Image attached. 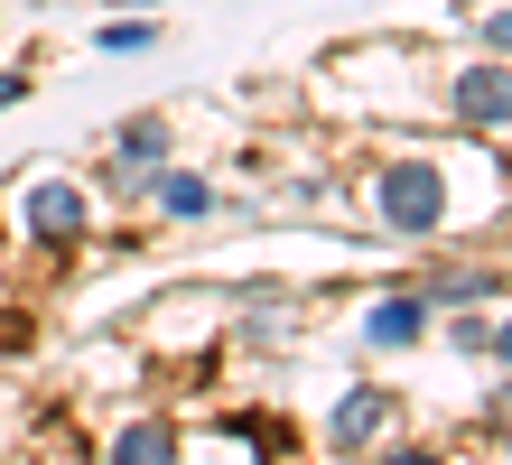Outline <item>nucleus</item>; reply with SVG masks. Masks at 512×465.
<instances>
[{"instance_id": "nucleus-10", "label": "nucleus", "mask_w": 512, "mask_h": 465, "mask_svg": "<svg viewBox=\"0 0 512 465\" xmlns=\"http://www.w3.org/2000/svg\"><path fill=\"white\" fill-rule=\"evenodd\" d=\"M429 298H494V270H438Z\"/></svg>"}, {"instance_id": "nucleus-1", "label": "nucleus", "mask_w": 512, "mask_h": 465, "mask_svg": "<svg viewBox=\"0 0 512 465\" xmlns=\"http://www.w3.org/2000/svg\"><path fill=\"white\" fill-rule=\"evenodd\" d=\"M438 214H447V186H438L429 159H401L382 177V224L391 233H438Z\"/></svg>"}, {"instance_id": "nucleus-11", "label": "nucleus", "mask_w": 512, "mask_h": 465, "mask_svg": "<svg viewBox=\"0 0 512 465\" xmlns=\"http://www.w3.org/2000/svg\"><path fill=\"white\" fill-rule=\"evenodd\" d=\"M457 354H485V363H494V354H503V326H494V317H466V326H457Z\"/></svg>"}, {"instance_id": "nucleus-7", "label": "nucleus", "mask_w": 512, "mask_h": 465, "mask_svg": "<svg viewBox=\"0 0 512 465\" xmlns=\"http://www.w3.org/2000/svg\"><path fill=\"white\" fill-rule=\"evenodd\" d=\"M168 419H140V428H122V447H112V456H122V465H168Z\"/></svg>"}, {"instance_id": "nucleus-9", "label": "nucleus", "mask_w": 512, "mask_h": 465, "mask_svg": "<svg viewBox=\"0 0 512 465\" xmlns=\"http://www.w3.org/2000/svg\"><path fill=\"white\" fill-rule=\"evenodd\" d=\"M159 149H168V121H131L122 131V168H149Z\"/></svg>"}, {"instance_id": "nucleus-4", "label": "nucleus", "mask_w": 512, "mask_h": 465, "mask_svg": "<svg viewBox=\"0 0 512 465\" xmlns=\"http://www.w3.org/2000/svg\"><path fill=\"white\" fill-rule=\"evenodd\" d=\"M419 326H429V307H419V298H382L373 317H364L373 345H419Z\"/></svg>"}, {"instance_id": "nucleus-12", "label": "nucleus", "mask_w": 512, "mask_h": 465, "mask_svg": "<svg viewBox=\"0 0 512 465\" xmlns=\"http://www.w3.org/2000/svg\"><path fill=\"white\" fill-rule=\"evenodd\" d=\"M19 93H28V75H0V112H10V103H19Z\"/></svg>"}, {"instance_id": "nucleus-14", "label": "nucleus", "mask_w": 512, "mask_h": 465, "mask_svg": "<svg viewBox=\"0 0 512 465\" xmlns=\"http://www.w3.org/2000/svg\"><path fill=\"white\" fill-rule=\"evenodd\" d=\"M131 10H140V0H131Z\"/></svg>"}, {"instance_id": "nucleus-6", "label": "nucleus", "mask_w": 512, "mask_h": 465, "mask_svg": "<svg viewBox=\"0 0 512 465\" xmlns=\"http://www.w3.org/2000/svg\"><path fill=\"white\" fill-rule=\"evenodd\" d=\"M149 196H159V205L177 214V224H196V214H215V186H205V177H187V168H168L159 186H149Z\"/></svg>"}, {"instance_id": "nucleus-5", "label": "nucleus", "mask_w": 512, "mask_h": 465, "mask_svg": "<svg viewBox=\"0 0 512 465\" xmlns=\"http://www.w3.org/2000/svg\"><path fill=\"white\" fill-rule=\"evenodd\" d=\"M391 419V400L382 391H345V410H336V447H373V428Z\"/></svg>"}, {"instance_id": "nucleus-13", "label": "nucleus", "mask_w": 512, "mask_h": 465, "mask_svg": "<svg viewBox=\"0 0 512 465\" xmlns=\"http://www.w3.org/2000/svg\"><path fill=\"white\" fill-rule=\"evenodd\" d=\"M382 465H438V456H419V447H410V456H401V447H391V456H382Z\"/></svg>"}, {"instance_id": "nucleus-8", "label": "nucleus", "mask_w": 512, "mask_h": 465, "mask_svg": "<svg viewBox=\"0 0 512 465\" xmlns=\"http://www.w3.org/2000/svg\"><path fill=\"white\" fill-rule=\"evenodd\" d=\"M149 47H159V28H149V19H112L103 28V56H149Z\"/></svg>"}, {"instance_id": "nucleus-3", "label": "nucleus", "mask_w": 512, "mask_h": 465, "mask_svg": "<svg viewBox=\"0 0 512 465\" xmlns=\"http://www.w3.org/2000/svg\"><path fill=\"white\" fill-rule=\"evenodd\" d=\"M28 224H38L47 242H66L84 224V196H75V186H28Z\"/></svg>"}, {"instance_id": "nucleus-2", "label": "nucleus", "mask_w": 512, "mask_h": 465, "mask_svg": "<svg viewBox=\"0 0 512 465\" xmlns=\"http://www.w3.org/2000/svg\"><path fill=\"white\" fill-rule=\"evenodd\" d=\"M457 112H466V131H503V112H512V84H503V66L485 56L466 84H457Z\"/></svg>"}]
</instances>
